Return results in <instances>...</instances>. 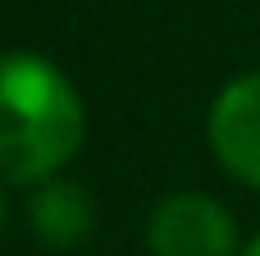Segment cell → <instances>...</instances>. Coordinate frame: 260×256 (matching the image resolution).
<instances>
[{"instance_id": "obj_1", "label": "cell", "mask_w": 260, "mask_h": 256, "mask_svg": "<svg viewBox=\"0 0 260 256\" xmlns=\"http://www.w3.org/2000/svg\"><path fill=\"white\" fill-rule=\"evenodd\" d=\"M87 115L73 82L32 50L0 55V174L14 183L55 179L82 147Z\"/></svg>"}, {"instance_id": "obj_6", "label": "cell", "mask_w": 260, "mask_h": 256, "mask_svg": "<svg viewBox=\"0 0 260 256\" xmlns=\"http://www.w3.org/2000/svg\"><path fill=\"white\" fill-rule=\"evenodd\" d=\"M0 229H5V197H0Z\"/></svg>"}, {"instance_id": "obj_5", "label": "cell", "mask_w": 260, "mask_h": 256, "mask_svg": "<svg viewBox=\"0 0 260 256\" xmlns=\"http://www.w3.org/2000/svg\"><path fill=\"white\" fill-rule=\"evenodd\" d=\"M242 256H260V238H251V243L242 247Z\"/></svg>"}, {"instance_id": "obj_4", "label": "cell", "mask_w": 260, "mask_h": 256, "mask_svg": "<svg viewBox=\"0 0 260 256\" xmlns=\"http://www.w3.org/2000/svg\"><path fill=\"white\" fill-rule=\"evenodd\" d=\"M91 224H96V206L87 188L69 179H46L32 192V229L46 247H73L91 234Z\"/></svg>"}, {"instance_id": "obj_3", "label": "cell", "mask_w": 260, "mask_h": 256, "mask_svg": "<svg viewBox=\"0 0 260 256\" xmlns=\"http://www.w3.org/2000/svg\"><path fill=\"white\" fill-rule=\"evenodd\" d=\"M206 133L219 165L247 188H260V73L233 78L215 96Z\"/></svg>"}, {"instance_id": "obj_2", "label": "cell", "mask_w": 260, "mask_h": 256, "mask_svg": "<svg viewBox=\"0 0 260 256\" xmlns=\"http://www.w3.org/2000/svg\"><path fill=\"white\" fill-rule=\"evenodd\" d=\"M155 256H238V224L224 202L206 192H174L146 224Z\"/></svg>"}]
</instances>
